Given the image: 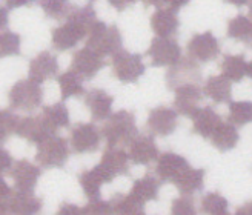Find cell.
<instances>
[{"mask_svg":"<svg viewBox=\"0 0 252 215\" xmlns=\"http://www.w3.org/2000/svg\"><path fill=\"white\" fill-rule=\"evenodd\" d=\"M95 17L97 14L93 6H71L68 16L65 17L66 22L53 31V46L57 51H68V49L74 48L90 34L91 28L97 22Z\"/></svg>","mask_w":252,"mask_h":215,"instance_id":"6da1fadb","label":"cell"},{"mask_svg":"<svg viewBox=\"0 0 252 215\" xmlns=\"http://www.w3.org/2000/svg\"><path fill=\"white\" fill-rule=\"evenodd\" d=\"M102 128V135L109 146H128L137 135L135 117L129 111H119L111 114Z\"/></svg>","mask_w":252,"mask_h":215,"instance_id":"7a4b0ae2","label":"cell"},{"mask_svg":"<svg viewBox=\"0 0 252 215\" xmlns=\"http://www.w3.org/2000/svg\"><path fill=\"white\" fill-rule=\"evenodd\" d=\"M69 157V145L65 138L56 134L48 135L42 142L37 143L35 161L45 169L63 168Z\"/></svg>","mask_w":252,"mask_h":215,"instance_id":"3957f363","label":"cell"},{"mask_svg":"<svg viewBox=\"0 0 252 215\" xmlns=\"http://www.w3.org/2000/svg\"><path fill=\"white\" fill-rule=\"evenodd\" d=\"M86 46L102 57L112 56L122 48V34L116 25H108L103 22H95L88 34Z\"/></svg>","mask_w":252,"mask_h":215,"instance_id":"277c9868","label":"cell"},{"mask_svg":"<svg viewBox=\"0 0 252 215\" xmlns=\"http://www.w3.org/2000/svg\"><path fill=\"white\" fill-rule=\"evenodd\" d=\"M8 100L12 109L32 112L43 102V91L40 83H37L31 79L20 80L11 88L8 94Z\"/></svg>","mask_w":252,"mask_h":215,"instance_id":"5b68a950","label":"cell"},{"mask_svg":"<svg viewBox=\"0 0 252 215\" xmlns=\"http://www.w3.org/2000/svg\"><path fill=\"white\" fill-rule=\"evenodd\" d=\"M112 71L120 82L134 83L145 74V63L140 54H131L119 49L112 54Z\"/></svg>","mask_w":252,"mask_h":215,"instance_id":"8992f818","label":"cell"},{"mask_svg":"<svg viewBox=\"0 0 252 215\" xmlns=\"http://www.w3.org/2000/svg\"><path fill=\"white\" fill-rule=\"evenodd\" d=\"M201 82V69L197 61L191 57H180L177 63L169 68L166 74V85L169 90H177V88L189 83H200Z\"/></svg>","mask_w":252,"mask_h":215,"instance_id":"52a82bcc","label":"cell"},{"mask_svg":"<svg viewBox=\"0 0 252 215\" xmlns=\"http://www.w3.org/2000/svg\"><path fill=\"white\" fill-rule=\"evenodd\" d=\"M153 66H172L182 57V48L171 37H156L148 49Z\"/></svg>","mask_w":252,"mask_h":215,"instance_id":"ba28073f","label":"cell"},{"mask_svg":"<svg viewBox=\"0 0 252 215\" xmlns=\"http://www.w3.org/2000/svg\"><path fill=\"white\" fill-rule=\"evenodd\" d=\"M188 54L195 61L206 63L216 60L220 54V45L211 31L195 34L188 43Z\"/></svg>","mask_w":252,"mask_h":215,"instance_id":"9c48e42d","label":"cell"},{"mask_svg":"<svg viewBox=\"0 0 252 215\" xmlns=\"http://www.w3.org/2000/svg\"><path fill=\"white\" fill-rule=\"evenodd\" d=\"M100 132L93 123H79L71 129V149L77 154L94 153L100 145Z\"/></svg>","mask_w":252,"mask_h":215,"instance_id":"30bf717a","label":"cell"},{"mask_svg":"<svg viewBox=\"0 0 252 215\" xmlns=\"http://www.w3.org/2000/svg\"><path fill=\"white\" fill-rule=\"evenodd\" d=\"M179 112L168 106H157L149 112L146 128L153 135L168 137L177 128Z\"/></svg>","mask_w":252,"mask_h":215,"instance_id":"8fae6325","label":"cell"},{"mask_svg":"<svg viewBox=\"0 0 252 215\" xmlns=\"http://www.w3.org/2000/svg\"><path fill=\"white\" fill-rule=\"evenodd\" d=\"M103 66H105L103 57L88 46H85L83 49L75 53L71 61V69L75 71L79 75H82L86 80L93 79Z\"/></svg>","mask_w":252,"mask_h":215,"instance_id":"7c38bea8","label":"cell"},{"mask_svg":"<svg viewBox=\"0 0 252 215\" xmlns=\"http://www.w3.org/2000/svg\"><path fill=\"white\" fill-rule=\"evenodd\" d=\"M174 98V106L180 116L191 117L195 112V109L200 106L201 100H203V91L200 90L197 83H189L177 88Z\"/></svg>","mask_w":252,"mask_h":215,"instance_id":"4fadbf2b","label":"cell"},{"mask_svg":"<svg viewBox=\"0 0 252 215\" xmlns=\"http://www.w3.org/2000/svg\"><path fill=\"white\" fill-rule=\"evenodd\" d=\"M9 174L16 189H19V191H34L42 171L37 164L28 160H19L12 164Z\"/></svg>","mask_w":252,"mask_h":215,"instance_id":"5bb4252c","label":"cell"},{"mask_svg":"<svg viewBox=\"0 0 252 215\" xmlns=\"http://www.w3.org/2000/svg\"><path fill=\"white\" fill-rule=\"evenodd\" d=\"M128 146L129 160L135 164H149L160 155L154 138L149 135H135Z\"/></svg>","mask_w":252,"mask_h":215,"instance_id":"9a60e30c","label":"cell"},{"mask_svg":"<svg viewBox=\"0 0 252 215\" xmlns=\"http://www.w3.org/2000/svg\"><path fill=\"white\" fill-rule=\"evenodd\" d=\"M57 72H59V60L54 54L48 51L40 53L30 61V79L40 85L49 79L56 77Z\"/></svg>","mask_w":252,"mask_h":215,"instance_id":"2e32d148","label":"cell"},{"mask_svg":"<svg viewBox=\"0 0 252 215\" xmlns=\"http://www.w3.org/2000/svg\"><path fill=\"white\" fill-rule=\"evenodd\" d=\"M16 134L19 137L25 138V140H28L30 143H39L48 135L56 134V132L51 131V128L46 124V122L43 120L42 116H37V117L19 119Z\"/></svg>","mask_w":252,"mask_h":215,"instance_id":"e0dca14e","label":"cell"},{"mask_svg":"<svg viewBox=\"0 0 252 215\" xmlns=\"http://www.w3.org/2000/svg\"><path fill=\"white\" fill-rule=\"evenodd\" d=\"M157 166H156V174L161 183L174 182L185 168L189 166V163L185 157L175 154V153H163L161 155L157 157Z\"/></svg>","mask_w":252,"mask_h":215,"instance_id":"ac0fdd59","label":"cell"},{"mask_svg":"<svg viewBox=\"0 0 252 215\" xmlns=\"http://www.w3.org/2000/svg\"><path fill=\"white\" fill-rule=\"evenodd\" d=\"M112 180H114V177H112L103 166H100V164L97 168L82 172L79 177V182H80L83 192L90 200L98 198L100 187H102L105 183H111Z\"/></svg>","mask_w":252,"mask_h":215,"instance_id":"d6986e66","label":"cell"},{"mask_svg":"<svg viewBox=\"0 0 252 215\" xmlns=\"http://www.w3.org/2000/svg\"><path fill=\"white\" fill-rule=\"evenodd\" d=\"M180 22L177 17V11L166 6H160L153 17H151V28L157 34V37H172L177 32Z\"/></svg>","mask_w":252,"mask_h":215,"instance_id":"ffe728a7","label":"cell"},{"mask_svg":"<svg viewBox=\"0 0 252 215\" xmlns=\"http://www.w3.org/2000/svg\"><path fill=\"white\" fill-rule=\"evenodd\" d=\"M42 209V200L32 191H12L8 198V214H37Z\"/></svg>","mask_w":252,"mask_h":215,"instance_id":"44dd1931","label":"cell"},{"mask_svg":"<svg viewBox=\"0 0 252 215\" xmlns=\"http://www.w3.org/2000/svg\"><path fill=\"white\" fill-rule=\"evenodd\" d=\"M112 102H114V98L103 90H91L85 94V103L91 111V116L95 122L106 120L111 116Z\"/></svg>","mask_w":252,"mask_h":215,"instance_id":"7402d4cb","label":"cell"},{"mask_svg":"<svg viewBox=\"0 0 252 215\" xmlns=\"http://www.w3.org/2000/svg\"><path fill=\"white\" fill-rule=\"evenodd\" d=\"M191 119H192V132L201 135L203 138H209L214 129L221 123L220 116L211 106H203V108L198 106L191 116Z\"/></svg>","mask_w":252,"mask_h":215,"instance_id":"603a6c76","label":"cell"},{"mask_svg":"<svg viewBox=\"0 0 252 215\" xmlns=\"http://www.w3.org/2000/svg\"><path fill=\"white\" fill-rule=\"evenodd\" d=\"M129 155L120 146H108L103 153L100 166H103L112 177L125 175L129 171Z\"/></svg>","mask_w":252,"mask_h":215,"instance_id":"cb8c5ba5","label":"cell"},{"mask_svg":"<svg viewBox=\"0 0 252 215\" xmlns=\"http://www.w3.org/2000/svg\"><path fill=\"white\" fill-rule=\"evenodd\" d=\"M203 95L209 97L216 103H228L232 95V82L224 75H212L203 86Z\"/></svg>","mask_w":252,"mask_h":215,"instance_id":"d4e9b609","label":"cell"},{"mask_svg":"<svg viewBox=\"0 0 252 215\" xmlns=\"http://www.w3.org/2000/svg\"><path fill=\"white\" fill-rule=\"evenodd\" d=\"M182 194L192 195L203 189L205 183V169H194L191 166L185 168L172 182Z\"/></svg>","mask_w":252,"mask_h":215,"instance_id":"484cf974","label":"cell"},{"mask_svg":"<svg viewBox=\"0 0 252 215\" xmlns=\"http://www.w3.org/2000/svg\"><path fill=\"white\" fill-rule=\"evenodd\" d=\"M209 140L219 151L226 153V151H231L237 146L238 140H240V134H238L235 124L221 122L211 134Z\"/></svg>","mask_w":252,"mask_h":215,"instance_id":"4316f807","label":"cell"},{"mask_svg":"<svg viewBox=\"0 0 252 215\" xmlns=\"http://www.w3.org/2000/svg\"><path fill=\"white\" fill-rule=\"evenodd\" d=\"M161 182L158 177H154L153 174H146L142 179L134 182L131 194H134L138 200H142L143 203L146 201H153L158 197V189Z\"/></svg>","mask_w":252,"mask_h":215,"instance_id":"83f0119b","label":"cell"},{"mask_svg":"<svg viewBox=\"0 0 252 215\" xmlns=\"http://www.w3.org/2000/svg\"><path fill=\"white\" fill-rule=\"evenodd\" d=\"M112 214H123V215H142L145 212V203L138 200L134 194H117L111 200Z\"/></svg>","mask_w":252,"mask_h":215,"instance_id":"f1b7e54d","label":"cell"},{"mask_svg":"<svg viewBox=\"0 0 252 215\" xmlns=\"http://www.w3.org/2000/svg\"><path fill=\"white\" fill-rule=\"evenodd\" d=\"M83 77L79 75L75 71H66L62 75H59V86H60V92L62 98L66 100L71 97H82L85 95V86H83Z\"/></svg>","mask_w":252,"mask_h":215,"instance_id":"f546056e","label":"cell"},{"mask_svg":"<svg viewBox=\"0 0 252 215\" xmlns=\"http://www.w3.org/2000/svg\"><path fill=\"white\" fill-rule=\"evenodd\" d=\"M221 74L231 82H242L248 75V61L245 56H224L221 61Z\"/></svg>","mask_w":252,"mask_h":215,"instance_id":"4dcf8cb0","label":"cell"},{"mask_svg":"<svg viewBox=\"0 0 252 215\" xmlns=\"http://www.w3.org/2000/svg\"><path fill=\"white\" fill-rule=\"evenodd\" d=\"M40 116L43 117V120L46 122V124L51 128L53 132H56L57 129L65 128V126L69 124V112L68 108L63 103H56L51 106H45Z\"/></svg>","mask_w":252,"mask_h":215,"instance_id":"1f68e13d","label":"cell"},{"mask_svg":"<svg viewBox=\"0 0 252 215\" xmlns=\"http://www.w3.org/2000/svg\"><path fill=\"white\" fill-rule=\"evenodd\" d=\"M228 37L234 40L248 42L252 39V20L248 16L238 14L228 23Z\"/></svg>","mask_w":252,"mask_h":215,"instance_id":"d6a6232c","label":"cell"},{"mask_svg":"<svg viewBox=\"0 0 252 215\" xmlns=\"http://www.w3.org/2000/svg\"><path fill=\"white\" fill-rule=\"evenodd\" d=\"M228 120L235 126L252 123V102H229Z\"/></svg>","mask_w":252,"mask_h":215,"instance_id":"836d02e7","label":"cell"},{"mask_svg":"<svg viewBox=\"0 0 252 215\" xmlns=\"http://www.w3.org/2000/svg\"><path fill=\"white\" fill-rule=\"evenodd\" d=\"M201 212L214 214V215H224L228 214V200L219 192H209L201 198Z\"/></svg>","mask_w":252,"mask_h":215,"instance_id":"e575fe53","label":"cell"},{"mask_svg":"<svg viewBox=\"0 0 252 215\" xmlns=\"http://www.w3.org/2000/svg\"><path fill=\"white\" fill-rule=\"evenodd\" d=\"M20 35L12 31H0V59L20 54Z\"/></svg>","mask_w":252,"mask_h":215,"instance_id":"d590c367","label":"cell"},{"mask_svg":"<svg viewBox=\"0 0 252 215\" xmlns=\"http://www.w3.org/2000/svg\"><path fill=\"white\" fill-rule=\"evenodd\" d=\"M45 14L51 19H65L71 9L69 0H39Z\"/></svg>","mask_w":252,"mask_h":215,"instance_id":"8d00e7d4","label":"cell"},{"mask_svg":"<svg viewBox=\"0 0 252 215\" xmlns=\"http://www.w3.org/2000/svg\"><path fill=\"white\" fill-rule=\"evenodd\" d=\"M19 123V117L14 112L8 109H0V143L8 140V138L16 132Z\"/></svg>","mask_w":252,"mask_h":215,"instance_id":"74e56055","label":"cell"},{"mask_svg":"<svg viewBox=\"0 0 252 215\" xmlns=\"http://www.w3.org/2000/svg\"><path fill=\"white\" fill-rule=\"evenodd\" d=\"M172 214L175 215H194L195 214V205L191 195L183 194L182 197L175 198L172 201V208H171Z\"/></svg>","mask_w":252,"mask_h":215,"instance_id":"f35d334b","label":"cell"},{"mask_svg":"<svg viewBox=\"0 0 252 215\" xmlns=\"http://www.w3.org/2000/svg\"><path fill=\"white\" fill-rule=\"evenodd\" d=\"M82 214H112V208L109 201L94 198L90 200V203L85 208H82Z\"/></svg>","mask_w":252,"mask_h":215,"instance_id":"ab89813d","label":"cell"},{"mask_svg":"<svg viewBox=\"0 0 252 215\" xmlns=\"http://www.w3.org/2000/svg\"><path fill=\"white\" fill-rule=\"evenodd\" d=\"M12 192L9 184L0 175V214H8V198Z\"/></svg>","mask_w":252,"mask_h":215,"instance_id":"60d3db41","label":"cell"},{"mask_svg":"<svg viewBox=\"0 0 252 215\" xmlns=\"http://www.w3.org/2000/svg\"><path fill=\"white\" fill-rule=\"evenodd\" d=\"M12 164H14V160H12L11 154L5 148L0 146V175L5 174V172H9Z\"/></svg>","mask_w":252,"mask_h":215,"instance_id":"b9f144b4","label":"cell"},{"mask_svg":"<svg viewBox=\"0 0 252 215\" xmlns=\"http://www.w3.org/2000/svg\"><path fill=\"white\" fill-rule=\"evenodd\" d=\"M189 2H191V0H160V6H166V8H171L174 11H179L180 8L186 6Z\"/></svg>","mask_w":252,"mask_h":215,"instance_id":"7bdbcfd3","label":"cell"},{"mask_svg":"<svg viewBox=\"0 0 252 215\" xmlns=\"http://www.w3.org/2000/svg\"><path fill=\"white\" fill-rule=\"evenodd\" d=\"M108 2L114 6L116 9H119V11H123V9H126L128 6H131L132 3H135L137 0H108Z\"/></svg>","mask_w":252,"mask_h":215,"instance_id":"ee69618b","label":"cell"},{"mask_svg":"<svg viewBox=\"0 0 252 215\" xmlns=\"http://www.w3.org/2000/svg\"><path fill=\"white\" fill-rule=\"evenodd\" d=\"M35 0H6L8 8H20V6H28L34 3Z\"/></svg>","mask_w":252,"mask_h":215,"instance_id":"f6af8a7d","label":"cell"},{"mask_svg":"<svg viewBox=\"0 0 252 215\" xmlns=\"http://www.w3.org/2000/svg\"><path fill=\"white\" fill-rule=\"evenodd\" d=\"M59 214H82V208H77L74 205H63Z\"/></svg>","mask_w":252,"mask_h":215,"instance_id":"bcb514c9","label":"cell"},{"mask_svg":"<svg viewBox=\"0 0 252 215\" xmlns=\"http://www.w3.org/2000/svg\"><path fill=\"white\" fill-rule=\"evenodd\" d=\"M8 27V9L0 6V31Z\"/></svg>","mask_w":252,"mask_h":215,"instance_id":"7dc6e473","label":"cell"},{"mask_svg":"<svg viewBox=\"0 0 252 215\" xmlns=\"http://www.w3.org/2000/svg\"><path fill=\"white\" fill-rule=\"evenodd\" d=\"M237 215H252V201H248L246 205L240 206L235 211Z\"/></svg>","mask_w":252,"mask_h":215,"instance_id":"c3c4849f","label":"cell"},{"mask_svg":"<svg viewBox=\"0 0 252 215\" xmlns=\"http://www.w3.org/2000/svg\"><path fill=\"white\" fill-rule=\"evenodd\" d=\"M224 2H228L231 5H235V6H243V5H248L251 0H224Z\"/></svg>","mask_w":252,"mask_h":215,"instance_id":"681fc988","label":"cell"},{"mask_svg":"<svg viewBox=\"0 0 252 215\" xmlns=\"http://www.w3.org/2000/svg\"><path fill=\"white\" fill-rule=\"evenodd\" d=\"M142 2H143L146 6H151V5H154V6H160V0H142Z\"/></svg>","mask_w":252,"mask_h":215,"instance_id":"f907efd6","label":"cell"},{"mask_svg":"<svg viewBox=\"0 0 252 215\" xmlns=\"http://www.w3.org/2000/svg\"><path fill=\"white\" fill-rule=\"evenodd\" d=\"M248 75L252 79V61L248 63Z\"/></svg>","mask_w":252,"mask_h":215,"instance_id":"816d5d0a","label":"cell"},{"mask_svg":"<svg viewBox=\"0 0 252 215\" xmlns=\"http://www.w3.org/2000/svg\"><path fill=\"white\" fill-rule=\"evenodd\" d=\"M249 19L252 20V0L249 2Z\"/></svg>","mask_w":252,"mask_h":215,"instance_id":"f5cc1de1","label":"cell"},{"mask_svg":"<svg viewBox=\"0 0 252 215\" xmlns=\"http://www.w3.org/2000/svg\"><path fill=\"white\" fill-rule=\"evenodd\" d=\"M251 40H252V39H251Z\"/></svg>","mask_w":252,"mask_h":215,"instance_id":"db71d44e","label":"cell"}]
</instances>
